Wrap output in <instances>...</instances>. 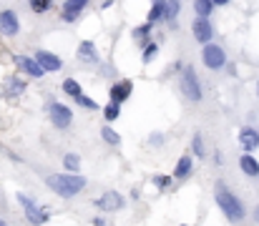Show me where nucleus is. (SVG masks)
<instances>
[{"mask_svg":"<svg viewBox=\"0 0 259 226\" xmlns=\"http://www.w3.org/2000/svg\"><path fill=\"white\" fill-rule=\"evenodd\" d=\"M216 201H219L221 211H224V216H229L232 221H239V219L244 216V206H242L239 199L232 196L229 191H219V194H216Z\"/></svg>","mask_w":259,"mask_h":226,"instance_id":"obj_2","label":"nucleus"},{"mask_svg":"<svg viewBox=\"0 0 259 226\" xmlns=\"http://www.w3.org/2000/svg\"><path fill=\"white\" fill-rule=\"evenodd\" d=\"M35 60L41 63L43 70H58L61 68V58L53 56V53H48V51H38V53H35Z\"/></svg>","mask_w":259,"mask_h":226,"instance_id":"obj_10","label":"nucleus"},{"mask_svg":"<svg viewBox=\"0 0 259 226\" xmlns=\"http://www.w3.org/2000/svg\"><path fill=\"white\" fill-rule=\"evenodd\" d=\"M156 186L166 188V186H169V178H166V176H156Z\"/></svg>","mask_w":259,"mask_h":226,"instance_id":"obj_29","label":"nucleus"},{"mask_svg":"<svg viewBox=\"0 0 259 226\" xmlns=\"http://www.w3.org/2000/svg\"><path fill=\"white\" fill-rule=\"evenodd\" d=\"M101 136H103L108 143H119V136H116L114 131H111V128H103V133H101Z\"/></svg>","mask_w":259,"mask_h":226,"instance_id":"obj_24","label":"nucleus"},{"mask_svg":"<svg viewBox=\"0 0 259 226\" xmlns=\"http://www.w3.org/2000/svg\"><path fill=\"white\" fill-rule=\"evenodd\" d=\"M214 3H216V5H224V3H229V0H214Z\"/></svg>","mask_w":259,"mask_h":226,"instance_id":"obj_31","label":"nucleus"},{"mask_svg":"<svg viewBox=\"0 0 259 226\" xmlns=\"http://www.w3.org/2000/svg\"><path fill=\"white\" fill-rule=\"evenodd\" d=\"M48 186L58 196H76L86 186V178L83 176H73V173H56V176L48 178Z\"/></svg>","mask_w":259,"mask_h":226,"instance_id":"obj_1","label":"nucleus"},{"mask_svg":"<svg viewBox=\"0 0 259 226\" xmlns=\"http://www.w3.org/2000/svg\"><path fill=\"white\" fill-rule=\"evenodd\" d=\"M86 5H88V0H65V5H63V18H65L68 23L76 20Z\"/></svg>","mask_w":259,"mask_h":226,"instance_id":"obj_7","label":"nucleus"},{"mask_svg":"<svg viewBox=\"0 0 259 226\" xmlns=\"http://www.w3.org/2000/svg\"><path fill=\"white\" fill-rule=\"evenodd\" d=\"M211 5H214V0H196V3H194V10H196L199 18H206V15L211 13Z\"/></svg>","mask_w":259,"mask_h":226,"instance_id":"obj_18","label":"nucleus"},{"mask_svg":"<svg viewBox=\"0 0 259 226\" xmlns=\"http://www.w3.org/2000/svg\"><path fill=\"white\" fill-rule=\"evenodd\" d=\"M106 118H108V121L119 118V103H111V106H106Z\"/></svg>","mask_w":259,"mask_h":226,"instance_id":"obj_23","label":"nucleus"},{"mask_svg":"<svg viewBox=\"0 0 259 226\" xmlns=\"http://www.w3.org/2000/svg\"><path fill=\"white\" fill-rule=\"evenodd\" d=\"M166 8H169V20H174L179 15V0H166Z\"/></svg>","mask_w":259,"mask_h":226,"instance_id":"obj_22","label":"nucleus"},{"mask_svg":"<svg viewBox=\"0 0 259 226\" xmlns=\"http://www.w3.org/2000/svg\"><path fill=\"white\" fill-rule=\"evenodd\" d=\"M0 226H5V224H3V221H0Z\"/></svg>","mask_w":259,"mask_h":226,"instance_id":"obj_33","label":"nucleus"},{"mask_svg":"<svg viewBox=\"0 0 259 226\" xmlns=\"http://www.w3.org/2000/svg\"><path fill=\"white\" fill-rule=\"evenodd\" d=\"M20 204L25 206V214H28V219H30L33 224H43V221L48 219V216H46V211H43V209H38V206H35L28 196H20Z\"/></svg>","mask_w":259,"mask_h":226,"instance_id":"obj_8","label":"nucleus"},{"mask_svg":"<svg viewBox=\"0 0 259 226\" xmlns=\"http://www.w3.org/2000/svg\"><path fill=\"white\" fill-rule=\"evenodd\" d=\"M23 91H25V86L20 81H15V78H8L5 81V96H20Z\"/></svg>","mask_w":259,"mask_h":226,"instance_id":"obj_17","label":"nucleus"},{"mask_svg":"<svg viewBox=\"0 0 259 226\" xmlns=\"http://www.w3.org/2000/svg\"><path fill=\"white\" fill-rule=\"evenodd\" d=\"M194 151H196L199 156H204V143H201V138H199V136L194 138Z\"/></svg>","mask_w":259,"mask_h":226,"instance_id":"obj_27","label":"nucleus"},{"mask_svg":"<svg viewBox=\"0 0 259 226\" xmlns=\"http://www.w3.org/2000/svg\"><path fill=\"white\" fill-rule=\"evenodd\" d=\"M239 164H242V171H244V173H249V176H257V173H259V164H257L252 156H242Z\"/></svg>","mask_w":259,"mask_h":226,"instance_id":"obj_16","label":"nucleus"},{"mask_svg":"<svg viewBox=\"0 0 259 226\" xmlns=\"http://www.w3.org/2000/svg\"><path fill=\"white\" fill-rule=\"evenodd\" d=\"M201 56H204V63H206L209 68H221V65H224V60H227L224 51H221L219 46H206Z\"/></svg>","mask_w":259,"mask_h":226,"instance_id":"obj_5","label":"nucleus"},{"mask_svg":"<svg viewBox=\"0 0 259 226\" xmlns=\"http://www.w3.org/2000/svg\"><path fill=\"white\" fill-rule=\"evenodd\" d=\"M146 33H149V25H143V28H138V30H136V35H146Z\"/></svg>","mask_w":259,"mask_h":226,"instance_id":"obj_30","label":"nucleus"},{"mask_svg":"<svg viewBox=\"0 0 259 226\" xmlns=\"http://www.w3.org/2000/svg\"><path fill=\"white\" fill-rule=\"evenodd\" d=\"M103 211H116V209H121V204H124V199L119 196V194H114V191H111V194H106V196H101L98 201H96Z\"/></svg>","mask_w":259,"mask_h":226,"instance_id":"obj_11","label":"nucleus"},{"mask_svg":"<svg viewBox=\"0 0 259 226\" xmlns=\"http://www.w3.org/2000/svg\"><path fill=\"white\" fill-rule=\"evenodd\" d=\"M156 56V46H149V48H146V60H151Z\"/></svg>","mask_w":259,"mask_h":226,"instance_id":"obj_28","label":"nucleus"},{"mask_svg":"<svg viewBox=\"0 0 259 226\" xmlns=\"http://www.w3.org/2000/svg\"><path fill=\"white\" fill-rule=\"evenodd\" d=\"M63 88H65V93H70L73 98L81 96V88H78V83H76V81H65V83H63Z\"/></svg>","mask_w":259,"mask_h":226,"instance_id":"obj_21","label":"nucleus"},{"mask_svg":"<svg viewBox=\"0 0 259 226\" xmlns=\"http://www.w3.org/2000/svg\"><path fill=\"white\" fill-rule=\"evenodd\" d=\"M65 166H68V169H78V156H76V154H68V156H65Z\"/></svg>","mask_w":259,"mask_h":226,"instance_id":"obj_25","label":"nucleus"},{"mask_svg":"<svg viewBox=\"0 0 259 226\" xmlns=\"http://www.w3.org/2000/svg\"><path fill=\"white\" fill-rule=\"evenodd\" d=\"M239 141H242V146H244L247 151H252V148H257V146H259V133H257V131H252V128H244V131H242V136H239Z\"/></svg>","mask_w":259,"mask_h":226,"instance_id":"obj_14","label":"nucleus"},{"mask_svg":"<svg viewBox=\"0 0 259 226\" xmlns=\"http://www.w3.org/2000/svg\"><path fill=\"white\" fill-rule=\"evenodd\" d=\"M18 65H20L28 75H33V78H41V75L46 73V70L41 68V63L33 60V58H18Z\"/></svg>","mask_w":259,"mask_h":226,"instance_id":"obj_12","label":"nucleus"},{"mask_svg":"<svg viewBox=\"0 0 259 226\" xmlns=\"http://www.w3.org/2000/svg\"><path fill=\"white\" fill-rule=\"evenodd\" d=\"M189 171H192V159H189V156H184V159H181V161L176 164V173H174V176L184 178V176H187Z\"/></svg>","mask_w":259,"mask_h":226,"instance_id":"obj_19","label":"nucleus"},{"mask_svg":"<svg viewBox=\"0 0 259 226\" xmlns=\"http://www.w3.org/2000/svg\"><path fill=\"white\" fill-rule=\"evenodd\" d=\"M51 118H53V123H56L58 128H65V126H70L73 113H70V108H68V106L53 103V106H51Z\"/></svg>","mask_w":259,"mask_h":226,"instance_id":"obj_4","label":"nucleus"},{"mask_svg":"<svg viewBox=\"0 0 259 226\" xmlns=\"http://www.w3.org/2000/svg\"><path fill=\"white\" fill-rule=\"evenodd\" d=\"M257 219H259V209H257Z\"/></svg>","mask_w":259,"mask_h":226,"instance_id":"obj_32","label":"nucleus"},{"mask_svg":"<svg viewBox=\"0 0 259 226\" xmlns=\"http://www.w3.org/2000/svg\"><path fill=\"white\" fill-rule=\"evenodd\" d=\"M131 96V81H121L116 83L114 88H111V98H114V103H121Z\"/></svg>","mask_w":259,"mask_h":226,"instance_id":"obj_13","label":"nucleus"},{"mask_svg":"<svg viewBox=\"0 0 259 226\" xmlns=\"http://www.w3.org/2000/svg\"><path fill=\"white\" fill-rule=\"evenodd\" d=\"M78 58L81 60H86V63H93L96 60V48H93V43H81V48H78Z\"/></svg>","mask_w":259,"mask_h":226,"instance_id":"obj_15","label":"nucleus"},{"mask_svg":"<svg viewBox=\"0 0 259 226\" xmlns=\"http://www.w3.org/2000/svg\"><path fill=\"white\" fill-rule=\"evenodd\" d=\"M76 101H78V103H81V106H86V108H96V103H93V101H91V98H86V96H83V93H81V96H76Z\"/></svg>","mask_w":259,"mask_h":226,"instance_id":"obj_26","label":"nucleus"},{"mask_svg":"<svg viewBox=\"0 0 259 226\" xmlns=\"http://www.w3.org/2000/svg\"><path fill=\"white\" fill-rule=\"evenodd\" d=\"M181 88H184V96H189L192 101H199L201 98V86H199V78L194 68H187L181 75Z\"/></svg>","mask_w":259,"mask_h":226,"instance_id":"obj_3","label":"nucleus"},{"mask_svg":"<svg viewBox=\"0 0 259 226\" xmlns=\"http://www.w3.org/2000/svg\"><path fill=\"white\" fill-rule=\"evenodd\" d=\"M211 35H214V30H211L209 20L206 18H196L194 20V38H196V41L206 43V41H211Z\"/></svg>","mask_w":259,"mask_h":226,"instance_id":"obj_9","label":"nucleus"},{"mask_svg":"<svg viewBox=\"0 0 259 226\" xmlns=\"http://www.w3.org/2000/svg\"><path fill=\"white\" fill-rule=\"evenodd\" d=\"M30 8H33L35 13H46V10L51 8V0H30Z\"/></svg>","mask_w":259,"mask_h":226,"instance_id":"obj_20","label":"nucleus"},{"mask_svg":"<svg viewBox=\"0 0 259 226\" xmlns=\"http://www.w3.org/2000/svg\"><path fill=\"white\" fill-rule=\"evenodd\" d=\"M18 28H20V23H18V15L13 10L0 13V33H3V35H15Z\"/></svg>","mask_w":259,"mask_h":226,"instance_id":"obj_6","label":"nucleus"}]
</instances>
